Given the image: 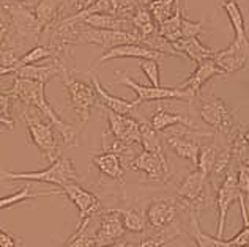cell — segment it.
Returning a JSON list of instances; mask_svg holds the SVG:
<instances>
[{
  "label": "cell",
  "instance_id": "cell-27",
  "mask_svg": "<svg viewBox=\"0 0 249 247\" xmlns=\"http://www.w3.org/2000/svg\"><path fill=\"white\" fill-rule=\"evenodd\" d=\"M131 24H133L134 32L139 35L141 41L158 33V24L155 22V19L152 16V13L148 11V8L137 10L136 15L131 17Z\"/></svg>",
  "mask_w": 249,
  "mask_h": 247
},
{
  "label": "cell",
  "instance_id": "cell-19",
  "mask_svg": "<svg viewBox=\"0 0 249 247\" xmlns=\"http://www.w3.org/2000/svg\"><path fill=\"white\" fill-rule=\"evenodd\" d=\"M62 62L63 58H57L52 63L48 65H25V66L19 68L13 76L19 77V79H27V81H34V82H40V83H48L51 79L60 76L62 73Z\"/></svg>",
  "mask_w": 249,
  "mask_h": 247
},
{
  "label": "cell",
  "instance_id": "cell-18",
  "mask_svg": "<svg viewBox=\"0 0 249 247\" xmlns=\"http://www.w3.org/2000/svg\"><path fill=\"white\" fill-rule=\"evenodd\" d=\"M89 74L91 79V85H93L95 92H96L98 101H100V104L106 110H110V112L120 114V115H129L137 107L136 101H126V99L117 98V96L110 95L107 90L101 85L100 79H98V76L93 73V71H89Z\"/></svg>",
  "mask_w": 249,
  "mask_h": 247
},
{
  "label": "cell",
  "instance_id": "cell-21",
  "mask_svg": "<svg viewBox=\"0 0 249 247\" xmlns=\"http://www.w3.org/2000/svg\"><path fill=\"white\" fill-rule=\"evenodd\" d=\"M177 219V206L172 201L158 200L153 201L147 210V222L153 230H164Z\"/></svg>",
  "mask_w": 249,
  "mask_h": 247
},
{
  "label": "cell",
  "instance_id": "cell-5",
  "mask_svg": "<svg viewBox=\"0 0 249 247\" xmlns=\"http://www.w3.org/2000/svg\"><path fill=\"white\" fill-rule=\"evenodd\" d=\"M199 115L207 126L213 128L216 132L222 134L231 142L238 137L240 131L237 120H235L232 110L227 107V104L222 99L216 98V96L202 98Z\"/></svg>",
  "mask_w": 249,
  "mask_h": 247
},
{
  "label": "cell",
  "instance_id": "cell-12",
  "mask_svg": "<svg viewBox=\"0 0 249 247\" xmlns=\"http://www.w3.org/2000/svg\"><path fill=\"white\" fill-rule=\"evenodd\" d=\"M240 198L238 186H237V175L232 170H229L224 180L221 181L218 187V194H216V205H218V231H216V238L224 239V227H226V217L235 201Z\"/></svg>",
  "mask_w": 249,
  "mask_h": 247
},
{
  "label": "cell",
  "instance_id": "cell-31",
  "mask_svg": "<svg viewBox=\"0 0 249 247\" xmlns=\"http://www.w3.org/2000/svg\"><path fill=\"white\" fill-rule=\"evenodd\" d=\"M219 6L224 8L229 21L232 24L235 36H248L246 33V25H245V17L241 15V10L238 3L235 0H219Z\"/></svg>",
  "mask_w": 249,
  "mask_h": 247
},
{
  "label": "cell",
  "instance_id": "cell-30",
  "mask_svg": "<svg viewBox=\"0 0 249 247\" xmlns=\"http://www.w3.org/2000/svg\"><path fill=\"white\" fill-rule=\"evenodd\" d=\"M139 128H141V147L143 148V151L148 153H155L160 156H164V149H162L161 140L158 132L155 131L148 121H139Z\"/></svg>",
  "mask_w": 249,
  "mask_h": 247
},
{
  "label": "cell",
  "instance_id": "cell-10",
  "mask_svg": "<svg viewBox=\"0 0 249 247\" xmlns=\"http://www.w3.org/2000/svg\"><path fill=\"white\" fill-rule=\"evenodd\" d=\"M63 196H67V198L73 203L77 211H79V222L81 224L84 220H91L96 216H101L104 213V208L101 205L100 198H98L95 194H91L90 191L84 189V187L76 183V184H68L60 189Z\"/></svg>",
  "mask_w": 249,
  "mask_h": 247
},
{
  "label": "cell",
  "instance_id": "cell-4",
  "mask_svg": "<svg viewBox=\"0 0 249 247\" xmlns=\"http://www.w3.org/2000/svg\"><path fill=\"white\" fill-rule=\"evenodd\" d=\"M2 180H13V181H38V183L54 184L57 187H65L68 184H76L81 181V175L77 173L73 162L70 158L60 156L54 161L48 168L38 172H8L2 170L0 175Z\"/></svg>",
  "mask_w": 249,
  "mask_h": 247
},
{
  "label": "cell",
  "instance_id": "cell-24",
  "mask_svg": "<svg viewBox=\"0 0 249 247\" xmlns=\"http://www.w3.org/2000/svg\"><path fill=\"white\" fill-rule=\"evenodd\" d=\"M166 142L178 158L188 159V161H191L194 165H197L199 151H200L199 142L189 139L183 134H169L166 135Z\"/></svg>",
  "mask_w": 249,
  "mask_h": 247
},
{
  "label": "cell",
  "instance_id": "cell-14",
  "mask_svg": "<svg viewBox=\"0 0 249 247\" xmlns=\"http://www.w3.org/2000/svg\"><path fill=\"white\" fill-rule=\"evenodd\" d=\"M109 131L115 140L126 145H141V128L139 121L129 115L114 114L110 110H106Z\"/></svg>",
  "mask_w": 249,
  "mask_h": 247
},
{
  "label": "cell",
  "instance_id": "cell-9",
  "mask_svg": "<svg viewBox=\"0 0 249 247\" xmlns=\"http://www.w3.org/2000/svg\"><path fill=\"white\" fill-rule=\"evenodd\" d=\"M214 63L224 74L237 73L246 68L249 63V40L248 36H235L233 43L222 50H216L213 57Z\"/></svg>",
  "mask_w": 249,
  "mask_h": 247
},
{
  "label": "cell",
  "instance_id": "cell-3",
  "mask_svg": "<svg viewBox=\"0 0 249 247\" xmlns=\"http://www.w3.org/2000/svg\"><path fill=\"white\" fill-rule=\"evenodd\" d=\"M21 116L25 121L30 134V140L40 151L43 156L48 159L51 164L54 161H57L62 156V145L58 140L57 129L51 125V121L46 118L43 114L38 112L34 107L22 106L21 109Z\"/></svg>",
  "mask_w": 249,
  "mask_h": 247
},
{
  "label": "cell",
  "instance_id": "cell-43",
  "mask_svg": "<svg viewBox=\"0 0 249 247\" xmlns=\"http://www.w3.org/2000/svg\"><path fill=\"white\" fill-rule=\"evenodd\" d=\"M0 246L2 247H19V241L13 235H10V233H6L3 229H0Z\"/></svg>",
  "mask_w": 249,
  "mask_h": 247
},
{
  "label": "cell",
  "instance_id": "cell-45",
  "mask_svg": "<svg viewBox=\"0 0 249 247\" xmlns=\"http://www.w3.org/2000/svg\"><path fill=\"white\" fill-rule=\"evenodd\" d=\"M103 247H137V244L128 243V241H117L114 244H107V246H103Z\"/></svg>",
  "mask_w": 249,
  "mask_h": 247
},
{
  "label": "cell",
  "instance_id": "cell-13",
  "mask_svg": "<svg viewBox=\"0 0 249 247\" xmlns=\"http://www.w3.org/2000/svg\"><path fill=\"white\" fill-rule=\"evenodd\" d=\"M129 168L145 173L148 180L162 181V183L167 181V178L170 177V164L167 161V156L148 153L143 151V149L131 161Z\"/></svg>",
  "mask_w": 249,
  "mask_h": 247
},
{
  "label": "cell",
  "instance_id": "cell-41",
  "mask_svg": "<svg viewBox=\"0 0 249 247\" xmlns=\"http://www.w3.org/2000/svg\"><path fill=\"white\" fill-rule=\"evenodd\" d=\"M233 246H249V225H245L243 230L238 231L233 238L229 239Z\"/></svg>",
  "mask_w": 249,
  "mask_h": 247
},
{
  "label": "cell",
  "instance_id": "cell-15",
  "mask_svg": "<svg viewBox=\"0 0 249 247\" xmlns=\"http://www.w3.org/2000/svg\"><path fill=\"white\" fill-rule=\"evenodd\" d=\"M124 227L122 222V213L119 210H110L104 211L101 214V222L100 227L95 230V246L103 247L107 244H114L117 241H122L124 236Z\"/></svg>",
  "mask_w": 249,
  "mask_h": 247
},
{
  "label": "cell",
  "instance_id": "cell-37",
  "mask_svg": "<svg viewBox=\"0 0 249 247\" xmlns=\"http://www.w3.org/2000/svg\"><path fill=\"white\" fill-rule=\"evenodd\" d=\"M139 66L153 87H161V83H160V62L158 60H141Z\"/></svg>",
  "mask_w": 249,
  "mask_h": 247
},
{
  "label": "cell",
  "instance_id": "cell-2",
  "mask_svg": "<svg viewBox=\"0 0 249 247\" xmlns=\"http://www.w3.org/2000/svg\"><path fill=\"white\" fill-rule=\"evenodd\" d=\"M2 8L8 15V22L11 25V38L8 46H13L24 55L40 44L43 30L38 24L34 10L27 8L19 2H3Z\"/></svg>",
  "mask_w": 249,
  "mask_h": 247
},
{
  "label": "cell",
  "instance_id": "cell-33",
  "mask_svg": "<svg viewBox=\"0 0 249 247\" xmlns=\"http://www.w3.org/2000/svg\"><path fill=\"white\" fill-rule=\"evenodd\" d=\"M178 6L180 0H155L153 3L148 5V11L152 13L155 22L161 24L167 21L169 17H172Z\"/></svg>",
  "mask_w": 249,
  "mask_h": 247
},
{
  "label": "cell",
  "instance_id": "cell-36",
  "mask_svg": "<svg viewBox=\"0 0 249 247\" xmlns=\"http://www.w3.org/2000/svg\"><path fill=\"white\" fill-rule=\"evenodd\" d=\"M62 247H96L93 233L89 231V227H76L74 233Z\"/></svg>",
  "mask_w": 249,
  "mask_h": 247
},
{
  "label": "cell",
  "instance_id": "cell-48",
  "mask_svg": "<svg viewBox=\"0 0 249 247\" xmlns=\"http://www.w3.org/2000/svg\"><path fill=\"white\" fill-rule=\"evenodd\" d=\"M15 2H19V3H25L27 0H15Z\"/></svg>",
  "mask_w": 249,
  "mask_h": 247
},
{
  "label": "cell",
  "instance_id": "cell-17",
  "mask_svg": "<svg viewBox=\"0 0 249 247\" xmlns=\"http://www.w3.org/2000/svg\"><path fill=\"white\" fill-rule=\"evenodd\" d=\"M222 74H224V73H222V69L214 63L213 58H208V60L197 63L194 73L189 76L188 79L181 83V85H178V88L186 90V92L191 93L193 96H197L199 92L202 90V87H204L205 83L212 79V77L222 76Z\"/></svg>",
  "mask_w": 249,
  "mask_h": 247
},
{
  "label": "cell",
  "instance_id": "cell-11",
  "mask_svg": "<svg viewBox=\"0 0 249 247\" xmlns=\"http://www.w3.org/2000/svg\"><path fill=\"white\" fill-rule=\"evenodd\" d=\"M208 180L210 178L207 175L196 167L178 186L180 201L186 208H189V211L194 214L197 210H200V208H204V192H205V186L208 183Z\"/></svg>",
  "mask_w": 249,
  "mask_h": 247
},
{
  "label": "cell",
  "instance_id": "cell-38",
  "mask_svg": "<svg viewBox=\"0 0 249 247\" xmlns=\"http://www.w3.org/2000/svg\"><path fill=\"white\" fill-rule=\"evenodd\" d=\"M202 32H204V22H193L186 19L185 16L181 17V40H186V38H194L199 36Z\"/></svg>",
  "mask_w": 249,
  "mask_h": 247
},
{
  "label": "cell",
  "instance_id": "cell-26",
  "mask_svg": "<svg viewBox=\"0 0 249 247\" xmlns=\"http://www.w3.org/2000/svg\"><path fill=\"white\" fill-rule=\"evenodd\" d=\"M148 123L152 125V128L155 129L156 132H161V131H164V129H167L170 126H175V125L186 126V128L194 129V131H196L194 125L186 118L185 115L167 112V110H164V109L156 110V112L153 114V116H152V120H150Z\"/></svg>",
  "mask_w": 249,
  "mask_h": 247
},
{
  "label": "cell",
  "instance_id": "cell-39",
  "mask_svg": "<svg viewBox=\"0 0 249 247\" xmlns=\"http://www.w3.org/2000/svg\"><path fill=\"white\" fill-rule=\"evenodd\" d=\"M96 2V0H67V10H70L73 15H76V13H81L84 10L90 8L91 5H93ZM68 15V13H67ZM71 15V16H73Z\"/></svg>",
  "mask_w": 249,
  "mask_h": 247
},
{
  "label": "cell",
  "instance_id": "cell-8",
  "mask_svg": "<svg viewBox=\"0 0 249 247\" xmlns=\"http://www.w3.org/2000/svg\"><path fill=\"white\" fill-rule=\"evenodd\" d=\"M79 43L95 44L103 49H112L123 44H141V38L136 32L124 30H104V29H82Z\"/></svg>",
  "mask_w": 249,
  "mask_h": 247
},
{
  "label": "cell",
  "instance_id": "cell-7",
  "mask_svg": "<svg viewBox=\"0 0 249 247\" xmlns=\"http://www.w3.org/2000/svg\"><path fill=\"white\" fill-rule=\"evenodd\" d=\"M120 76V79L117 81V83L129 87L133 92L137 95V106L141 102L147 101H167V99H181V101H191L194 96L191 93H188L186 90H181L178 87L170 88V87H153V85H142L137 83L136 81L131 79L129 76L123 73H117Z\"/></svg>",
  "mask_w": 249,
  "mask_h": 247
},
{
  "label": "cell",
  "instance_id": "cell-23",
  "mask_svg": "<svg viewBox=\"0 0 249 247\" xmlns=\"http://www.w3.org/2000/svg\"><path fill=\"white\" fill-rule=\"evenodd\" d=\"M174 49L181 54V57H188L189 60H193L194 63H200L208 58H213L216 50L207 48L204 43L199 40V36L194 38H186V40H180L172 44Z\"/></svg>",
  "mask_w": 249,
  "mask_h": 247
},
{
  "label": "cell",
  "instance_id": "cell-42",
  "mask_svg": "<svg viewBox=\"0 0 249 247\" xmlns=\"http://www.w3.org/2000/svg\"><path fill=\"white\" fill-rule=\"evenodd\" d=\"M11 38V25L8 21H0V46H6Z\"/></svg>",
  "mask_w": 249,
  "mask_h": 247
},
{
  "label": "cell",
  "instance_id": "cell-49",
  "mask_svg": "<svg viewBox=\"0 0 249 247\" xmlns=\"http://www.w3.org/2000/svg\"><path fill=\"white\" fill-rule=\"evenodd\" d=\"M232 247H249V246H233V244H232Z\"/></svg>",
  "mask_w": 249,
  "mask_h": 247
},
{
  "label": "cell",
  "instance_id": "cell-34",
  "mask_svg": "<svg viewBox=\"0 0 249 247\" xmlns=\"http://www.w3.org/2000/svg\"><path fill=\"white\" fill-rule=\"evenodd\" d=\"M57 194H62L60 191H46V192H32L30 186H27L25 189H21L11 196H6V197H0V211L5 210V208H10L13 205H18L21 201L25 200H30V198H36V197H41V196H57Z\"/></svg>",
  "mask_w": 249,
  "mask_h": 247
},
{
  "label": "cell",
  "instance_id": "cell-16",
  "mask_svg": "<svg viewBox=\"0 0 249 247\" xmlns=\"http://www.w3.org/2000/svg\"><path fill=\"white\" fill-rule=\"evenodd\" d=\"M166 55L162 52L153 50L142 44H123V46H117L106 50L104 54L98 58L95 66L101 65L103 62L114 60V58H139V60H161Z\"/></svg>",
  "mask_w": 249,
  "mask_h": 247
},
{
  "label": "cell",
  "instance_id": "cell-22",
  "mask_svg": "<svg viewBox=\"0 0 249 247\" xmlns=\"http://www.w3.org/2000/svg\"><path fill=\"white\" fill-rule=\"evenodd\" d=\"M91 162L93 165L103 173L104 177L117 181V183H123L124 180V165L122 159L115 153L110 151H103L100 154L91 156Z\"/></svg>",
  "mask_w": 249,
  "mask_h": 247
},
{
  "label": "cell",
  "instance_id": "cell-20",
  "mask_svg": "<svg viewBox=\"0 0 249 247\" xmlns=\"http://www.w3.org/2000/svg\"><path fill=\"white\" fill-rule=\"evenodd\" d=\"M35 17L41 30L51 27L67 16V0H40L35 8Z\"/></svg>",
  "mask_w": 249,
  "mask_h": 247
},
{
  "label": "cell",
  "instance_id": "cell-1",
  "mask_svg": "<svg viewBox=\"0 0 249 247\" xmlns=\"http://www.w3.org/2000/svg\"><path fill=\"white\" fill-rule=\"evenodd\" d=\"M44 83L40 82H34V81H27V79H19L15 77L13 81V85L6 90V93L11 95L13 98L18 99L22 106L27 107H34L38 112L43 114L46 118L51 121V125L57 129V132L60 134V137L63 140V144L67 147H76L79 142H77V131L74 126L68 125L67 121H63L60 118L54 107L51 106L49 101L46 99L44 95Z\"/></svg>",
  "mask_w": 249,
  "mask_h": 247
},
{
  "label": "cell",
  "instance_id": "cell-29",
  "mask_svg": "<svg viewBox=\"0 0 249 247\" xmlns=\"http://www.w3.org/2000/svg\"><path fill=\"white\" fill-rule=\"evenodd\" d=\"M189 235L193 236V239L199 247H232L229 239H221V238L207 235V233L200 229L197 217H196L194 213H191V231H189Z\"/></svg>",
  "mask_w": 249,
  "mask_h": 247
},
{
  "label": "cell",
  "instance_id": "cell-6",
  "mask_svg": "<svg viewBox=\"0 0 249 247\" xmlns=\"http://www.w3.org/2000/svg\"><path fill=\"white\" fill-rule=\"evenodd\" d=\"M65 88L70 95L71 106H73L76 118L81 121V125L85 126V123L90 118V112L96 104H98V96L93 85L85 83L82 81H77L76 77L71 76V73L67 68V62H62V73Z\"/></svg>",
  "mask_w": 249,
  "mask_h": 247
},
{
  "label": "cell",
  "instance_id": "cell-28",
  "mask_svg": "<svg viewBox=\"0 0 249 247\" xmlns=\"http://www.w3.org/2000/svg\"><path fill=\"white\" fill-rule=\"evenodd\" d=\"M181 17H183V11H181V5H180L178 8H177V11L174 13L172 17H169L167 21L158 24L160 36H162L170 44L181 40Z\"/></svg>",
  "mask_w": 249,
  "mask_h": 247
},
{
  "label": "cell",
  "instance_id": "cell-32",
  "mask_svg": "<svg viewBox=\"0 0 249 247\" xmlns=\"http://www.w3.org/2000/svg\"><path fill=\"white\" fill-rule=\"evenodd\" d=\"M222 153V148H219L216 144H208V145H200V151H199V161H197V167L199 170L204 172L207 177L210 178L213 168L218 162L219 156Z\"/></svg>",
  "mask_w": 249,
  "mask_h": 247
},
{
  "label": "cell",
  "instance_id": "cell-50",
  "mask_svg": "<svg viewBox=\"0 0 249 247\" xmlns=\"http://www.w3.org/2000/svg\"><path fill=\"white\" fill-rule=\"evenodd\" d=\"M0 247H2V246H0Z\"/></svg>",
  "mask_w": 249,
  "mask_h": 247
},
{
  "label": "cell",
  "instance_id": "cell-44",
  "mask_svg": "<svg viewBox=\"0 0 249 247\" xmlns=\"http://www.w3.org/2000/svg\"><path fill=\"white\" fill-rule=\"evenodd\" d=\"M0 126H5L8 131H13L15 129V120L13 118H6L2 114H0Z\"/></svg>",
  "mask_w": 249,
  "mask_h": 247
},
{
  "label": "cell",
  "instance_id": "cell-35",
  "mask_svg": "<svg viewBox=\"0 0 249 247\" xmlns=\"http://www.w3.org/2000/svg\"><path fill=\"white\" fill-rule=\"evenodd\" d=\"M120 213H122V222H123L124 230L133 231V233H142L145 230V225H147L145 216H143V213L137 210V208H129V210H124Z\"/></svg>",
  "mask_w": 249,
  "mask_h": 247
},
{
  "label": "cell",
  "instance_id": "cell-40",
  "mask_svg": "<svg viewBox=\"0 0 249 247\" xmlns=\"http://www.w3.org/2000/svg\"><path fill=\"white\" fill-rule=\"evenodd\" d=\"M11 99L13 96L6 93V90L0 92V114L6 118H11Z\"/></svg>",
  "mask_w": 249,
  "mask_h": 247
},
{
  "label": "cell",
  "instance_id": "cell-47",
  "mask_svg": "<svg viewBox=\"0 0 249 247\" xmlns=\"http://www.w3.org/2000/svg\"><path fill=\"white\" fill-rule=\"evenodd\" d=\"M155 0H137V3H139L141 8H148L150 3H153Z\"/></svg>",
  "mask_w": 249,
  "mask_h": 247
},
{
  "label": "cell",
  "instance_id": "cell-25",
  "mask_svg": "<svg viewBox=\"0 0 249 247\" xmlns=\"http://www.w3.org/2000/svg\"><path fill=\"white\" fill-rule=\"evenodd\" d=\"M85 27L90 29H104V30H124L134 32L133 24L128 19H122L112 15H91L81 21Z\"/></svg>",
  "mask_w": 249,
  "mask_h": 247
},
{
  "label": "cell",
  "instance_id": "cell-46",
  "mask_svg": "<svg viewBox=\"0 0 249 247\" xmlns=\"http://www.w3.org/2000/svg\"><path fill=\"white\" fill-rule=\"evenodd\" d=\"M240 137H241V140H243V144L246 147H249V129H246V131H243V132H240Z\"/></svg>",
  "mask_w": 249,
  "mask_h": 247
}]
</instances>
